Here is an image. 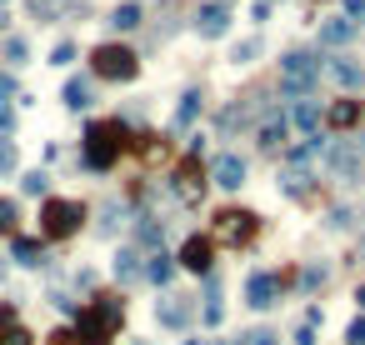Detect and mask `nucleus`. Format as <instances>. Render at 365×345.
<instances>
[{
    "label": "nucleus",
    "mask_w": 365,
    "mask_h": 345,
    "mask_svg": "<svg viewBox=\"0 0 365 345\" xmlns=\"http://www.w3.org/2000/svg\"><path fill=\"white\" fill-rule=\"evenodd\" d=\"M120 320H125V300L115 295H95L85 310H75V345H111L120 335Z\"/></svg>",
    "instance_id": "f257e3e1"
},
{
    "label": "nucleus",
    "mask_w": 365,
    "mask_h": 345,
    "mask_svg": "<svg viewBox=\"0 0 365 345\" xmlns=\"http://www.w3.org/2000/svg\"><path fill=\"white\" fill-rule=\"evenodd\" d=\"M125 145L131 140H125L120 120H91L85 125V140H80V160H85V170H111Z\"/></svg>",
    "instance_id": "f03ea898"
},
{
    "label": "nucleus",
    "mask_w": 365,
    "mask_h": 345,
    "mask_svg": "<svg viewBox=\"0 0 365 345\" xmlns=\"http://www.w3.org/2000/svg\"><path fill=\"white\" fill-rule=\"evenodd\" d=\"M91 75L95 80H135L140 75V55L120 40H105V46L91 50Z\"/></svg>",
    "instance_id": "7ed1b4c3"
},
{
    "label": "nucleus",
    "mask_w": 365,
    "mask_h": 345,
    "mask_svg": "<svg viewBox=\"0 0 365 345\" xmlns=\"http://www.w3.org/2000/svg\"><path fill=\"white\" fill-rule=\"evenodd\" d=\"M315 85H320V60L310 50H286L281 55V91L290 100H306Z\"/></svg>",
    "instance_id": "20e7f679"
},
{
    "label": "nucleus",
    "mask_w": 365,
    "mask_h": 345,
    "mask_svg": "<svg viewBox=\"0 0 365 345\" xmlns=\"http://www.w3.org/2000/svg\"><path fill=\"white\" fill-rule=\"evenodd\" d=\"M80 221H85V205L80 201L50 196L46 205H40V241H71V235L80 230Z\"/></svg>",
    "instance_id": "39448f33"
},
{
    "label": "nucleus",
    "mask_w": 365,
    "mask_h": 345,
    "mask_svg": "<svg viewBox=\"0 0 365 345\" xmlns=\"http://www.w3.org/2000/svg\"><path fill=\"white\" fill-rule=\"evenodd\" d=\"M255 230H261V215H255V210H221L216 215V235H221L225 245H235V250L250 245Z\"/></svg>",
    "instance_id": "423d86ee"
},
{
    "label": "nucleus",
    "mask_w": 365,
    "mask_h": 345,
    "mask_svg": "<svg viewBox=\"0 0 365 345\" xmlns=\"http://www.w3.org/2000/svg\"><path fill=\"white\" fill-rule=\"evenodd\" d=\"M290 286V275H275V270H255L245 280V306L255 310H270V306H281V290Z\"/></svg>",
    "instance_id": "0eeeda50"
},
{
    "label": "nucleus",
    "mask_w": 365,
    "mask_h": 345,
    "mask_svg": "<svg viewBox=\"0 0 365 345\" xmlns=\"http://www.w3.org/2000/svg\"><path fill=\"white\" fill-rule=\"evenodd\" d=\"M180 265L190 275H210L216 270V241H210V235H190V241L180 245Z\"/></svg>",
    "instance_id": "6e6552de"
},
{
    "label": "nucleus",
    "mask_w": 365,
    "mask_h": 345,
    "mask_svg": "<svg viewBox=\"0 0 365 345\" xmlns=\"http://www.w3.org/2000/svg\"><path fill=\"white\" fill-rule=\"evenodd\" d=\"M156 320L165 330H185L190 320H196V300L190 295H165V300H156Z\"/></svg>",
    "instance_id": "1a4fd4ad"
},
{
    "label": "nucleus",
    "mask_w": 365,
    "mask_h": 345,
    "mask_svg": "<svg viewBox=\"0 0 365 345\" xmlns=\"http://www.w3.org/2000/svg\"><path fill=\"white\" fill-rule=\"evenodd\" d=\"M210 180L221 190H241L245 185V156H235V150H221L216 160H210Z\"/></svg>",
    "instance_id": "9d476101"
},
{
    "label": "nucleus",
    "mask_w": 365,
    "mask_h": 345,
    "mask_svg": "<svg viewBox=\"0 0 365 345\" xmlns=\"http://www.w3.org/2000/svg\"><path fill=\"white\" fill-rule=\"evenodd\" d=\"M196 30L205 40H221L230 30V6H225V0H205V6L196 10Z\"/></svg>",
    "instance_id": "9b49d317"
},
{
    "label": "nucleus",
    "mask_w": 365,
    "mask_h": 345,
    "mask_svg": "<svg viewBox=\"0 0 365 345\" xmlns=\"http://www.w3.org/2000/svg\"><path fill=\"white\" fill-rule=\"evenodd\" d=\"M170 185H176V196H180V201L205 196V180H200V156H185V160H180V170L170 176Z\"/></svg>",
    "instance_id": "f8f14e48"
},
{
    "label": "nucleus",
    "mask_w": 365,
    "mask_h": 345,
    "mask_svg": "<svg viewBox=\"0 0 365 345\" xmlns=\"http://www.w3.org/2000/svg\"><path fill=\"white\" fill-rule=\"evenodd\" d=\"M10 261H15V265H30V270H46V265H50V250H46V241L15 235V241H10Z\"/></svg>",
    "instance_id": "ddd939ff"
},
{
    "label": "nucleus",
    "mask_w": 365,
    "mask_h": 345,
    "mask_svg": "<svg viewBox=\"0 0 365 345\" xmlns=\"http://www.w3.org/2000/svg\"><path fill=\"white\" fill-rule=\"evenodd\" d=\"M355 20H346V15H330V20H320V46H350L355 40Z\"/></svg>",
    "instance_id": "4468645a"
},
{
    "label": "nucleus",
    "mask_w": 365,
    "mask_h": 345,
    "mask_svg": "<svg viewBox=\"0 0 365 345\" xmlns=\"http://www.w3.org/2000/svg\"><path fill=\"white\" fill-rule=\"evenodd\" d=\"M290 125H295V131H306V136H320L326 115H320V105L306 95V100H295V111H290Z\"/></svg>",
    "instance_id": "2eb2a0df"
},
{
    "label": "nucleus",
    "mask_w": 365,
    "mask_h": 345,
    "mask_svg": "<svg viewBox=\"0 0 365 345\" xmlns=\"http://www.w3.org/2000/svg\"><path fill=\"white\" fill-rule=\"evenodd\" d=\"M286 140H290V115L270 111V115L261 120V145H265V150H275V145H286Z\"/></svg>",
    "instance_id": "dca6fc26"
},
{
    "label": "nucleus",
    "mask_w": 365,
    "mask_h": 345,
    "mask_svg": "<svg viewBox=\"0 0 365 345\" xmlns=\"http://www.w3.org/2000/svg\"><path fill=\"white\" fill-rule=\"evenodd\" d=\"M326 156V131L320 136H306V145H290V170H306L310 160Z\"/></svg>",
    "instance_id": "f3484780"
},
{
    "label": "nucleus",
    "mask_w": 365,
    "mask_h": 345,
    "mask_svg": "<svg viewBox=\"0 0 365 345\" xmlns=\"http://www.w3.org/2000/svg\"><path fill=\"white\" fill-rule=\"evenodd\" d=\"M140 275L150 280V286H170V280H176V261H170L165 250H156V255L145 261V270H140Z\"/></svg>",
    "instance_id": "a211bd4d"
},
{
    "label": "nucleus",
    "mask_w": 365,
    "mask_h": 345,
    "mask_svg": "<svg viewBox=\"0 0 365 345\" xmlns=\"http://www.w3.org/2000/svg\"><path fill=\"white\" fill-rule=\"evenodd\" d=\"M355 120H360V100H335L330 111H326V125H330V131H350Z\"/></svg>",
    "instance_id": "6ab92c4d"
},
{
    "label": "nucleus",
    "mask_w": 365,
    "mask_h": 345,
    "mask_svg": "<svg viewBox=\"0 0 365 345\" xmlns=\"http://www.w3.org/2000/svg\"><path fill=\"white\" fill-rule=\"evenodd\" d=\"M91 100H95V85L85 80V75H71L66 80V105H71V111H85Z\"/></svg>",
    "instance_id": "aec40b11"
},
{
    "label": "nucleus",
    "mask_w": 365,
    "mask_h": 345,
    "mask_svg": "<svg viewBox=\"0 0 365 345\" xmlns=\"http://www.w3.org/2000/svg\"><path fill=\"white\" fill-rule=\"evenodd\" d=\"M330 75H335L340 85H346V91H360V85H365V71L355 66V60H346V55L330 60Z\"/></svg>",
    "instance_id": "412c9836"
},
{
    "label": "nucleus",
    "mask_w": 365,
    "mask_h": 345,
    "mask_svg": "<svg viewBox=\"0 0 365 345\" xmlns=\"http://www.w3.org/2000/svg\"><path fill=\"white\" fill-rule=\"evenodd\" d=\"M221 315H225V300H221V280H216V275H205V326H221Z\"/></svg>",
    "instance_id": "4be33fe9"
},
{
    "label": "nucleus",
    "mask_w": 365,
    "mask_h": 345,
    "mask_svg": "<svg viewBox=\"0 0 365 345\" xmlns=\"http://www.w3.org/2000/svg\"><path fill=\"white\" fill-rule=\"evenodd\" d=\"M111 270H115V280H125V286H131V280H140V270H145V265H140V255L125 245V250L115 255V265H111Z\"/></svg>",
    "instance_id": "5701e85b"
},
{
    "label": "nucleus",
    "mask_w": 365,
    "mask_h": 345,
    "mask_svg": "<svg viewBox=\"0 0 365 345\" xmlns=\"http://www.w3.org/2000/svg\"><path fill=\"white\" fill-rule=\"evenodd\" d=\"M200 100H205L200 91H185V95H180V105H176V131H185V125L200 115Z\"/></svg>",
    "instance_id": "b1692460"
},
{
    "label": "nucleus",
    "mask_w": 365,
    "mask_h": 345,
    "mask_svg": "<svg viewBox=\"0 0 365 345\" xmlns=\"http://www.w3.org/2000/svg\"><path fill=\"white\" fill-rule=\"evenodd\" d=\"M135 26H140V6H131V0H125V6L111 10V30H135Z\"/></svg>",
    "instance_id": "393cba45"
},
{
    "label": "nucleus",
    "mask_w": 365,
    "mask_h": 345,
    "mask_svg": "<svg viewBox=\"0 0 365 345\" xmlns=\"http://www.w3.org/2000/svg\"><path fill=\"white\" fill-rule=\"evenodd\" d=\"M281 190H286V196H310V176H306V170H286V176H281Z\"/></svg>",
    "instance_id": "a878e982"
},
{
    "label": "nucleus",
    "mask_w": 365,
    "mask_h": 345,
    "mask_svg": "<svg viewBox=\"0 0 365 345\" xmlns=\"http://www.w3.org/2000/svg\"><path fill=\"white\" fill-rule=\"evenodd\" d=\"M20 190H26V196H46L50 176H46V170H26V176H20Z\"/></svg>",
    "instance_id": "bb28decb"
},
{
    "label": "nucleus",
    "mask_w": 365,
    "mask_h": 345,
    "mask_svg": "<svg viewBox=\"0 0 365 345\" xmlns=\"http://www.w3.org/2000/svg\"><path fill=\"white\" fill-rule=\"evenodd\" d=\"M235 345H281V335L265 330V326H255V330H241V335H235Z\"/></svg>",
    "instance_id": "cd10ccee"
},
{
    "label": "nucleus",
    "mask_w": 365,
    "mask_h": 345,
    "mask_svg": "<svg viewBox=\"0 0 365 345\" xmlns=\"http://www.w3.org/2000/svg\"><path fill=\"white\" fill-rule=\"evenodd\" d=\"M261 50H265V40L255 35V40H245V46H235V55H230V60H235V66H250V60L261 55Z\"/></svg>",
    "instance_id": "c85d7f7f"
},
{
    "label": "nucleus",
    "mask_w": 365,
    "mask_h": 345,
    "mask_svg": "<svg viewBox=\"0 0 365 345\" xmlns=\"http://www.w3.org/2000/svg\"><path fill=\"white\" fill-rule=\"evenodd\" d=\"M6 60H10V66H26V60H30V46H26L20 35H10V40H6Z\"/></svg>",
    "instance_id": "c756f323"
},
{
    "label": "nucleus",
    "mask_w": 365,
    "mask_h": 345,
    "mask_svg": "<svg viewBox=\"0 0 365 345\" xmlns=\"http://www.w3.org/2000/svg\"><path fill=\"white\" fill-rule=\"evenodd\" d=\"M15 221H20L15 201H0V235H10V241H15Z\"/></svg>",
    "instance_id": "7c9ffc66"
},
{
    "label": "nucleus",
    "mask_w": 365,
    "mask_h": 345,
    "mask_svg": "<svg viewBox=\"0 0 365 345\" xmlns=\"http://www.w3.org/2000/svg\"><path fill=\"white\" fill-rule=\"evenodd\" d=\"M30 15L40 20V26H50V20L60 15V6H55V0H30Z\"/></svg>",
    "instance_id": "2f4dec72"
},
{
    "label": "nucleus",
    "mask_w": 365,
    "mask_h": 345,
    "mask_svg": "<svg viewBox=\"0 0 365 345\" xmlns=\"http://www.w3.org/2000/svg\"><path fill=\"white\" fill-rule=\"evenodd\" d=\"M315 286H326V265H306L300 270V290H315Z\"/></svg>",
    "instance_id": "473e14b6"
},
{
    "label": "nucleus",
    "mask_w": 365,
    "mask_h": 345,
    "mask_svg": "<svg viewBox=\"0 0 365 345\" xmlns=\"http://www.w3.org/2000/svg\"><path fill=\"white\" fill-rule=\"evenodd\" d=\"M0 345H30V330L26 326H6L0 330Z\"/></svg>",
    "instance_id": "72a5a7b5"
},
{
    "label": "nucleus",
    "mask_w": 365,
    "mask_h": 345,
    "mask_svg": "<svg viewBox=\"0 0 365 345\" xmlns=\"http://www.w3.org/2000/svg\"><path fill=\"white\" fill-rule=\"evenodd\" d=\"M50 60H55V66H71V60H75V40H60V46L50 50Z\"/></svg>",
    "instance_id": "f704fd0d"
},
{
    "label": "nucleus",
    "mask_w": 365,
    "mask_h": 345,
    "mask_svg": "<svg viewBox=\"0 0 365 345\" xmlns=\"http://www.w3.org/2000/svg\"><path fill=\"white\" fill-rule=\"evenodd\" d=\"M346 345H365V315H355L346 326Z\"/></svg>",
    "instance_id": "c9c22d12"
},
{
    "label": "nucleus",
    "mask_w": 365,
    "mask_h": 345,
    "mask_svg": "<svg viewBox=\"0 0 365 345\" xmlns=\"http://www.w3.org/2000/svg\"><path fill=\"white\" fill-rule=\"evenodd\" d=\"M10 170H15V145L6 140V145H0V176H10Z\"/></svg>",
    "instance_id": "e433bc0d"
},
{
    "label": "nucleus",
    "mask_w": 365,
    "mask_h": 345,
    "mask_svg": "<svg viewBox=\"0 0 365 345\" xmlns=\"http://www.w3.org/2000/svg\"><path fill=\"white\" fill-rule=\"evenodd\" d=\"M326 225H330V230H346V225H350V210H346V205H335Z\"/></svg>",
    "instance_id": "4c0bfd02"
},
{
    "label": "nucleus",
    "mask_w": 365,
    "mask_h": 345,
    "mask_svg": "<svg viewBox=\"0 0 365 345\" xmlns=\"http://www.w3.org/2000/svg\"><path fill=\"white\" fill-rule=\"evenodd\" d=\"M20 91H15V75L10 71H0V100H15Z\"/></svg>",
    "instance_id": "58836bf2"
},
{
    "label": "nucleus",
    "mask_w": 365,
    "mask_h": 345,
    "mask_svg": "<svg viewBox=\"0 0 365 345\" xmlns=\"http://www.w3.org/2000/svg\"><path fill=\"white\" fill-rule=\"evenodd\" d=\"M340 6H346V20H355V26L365 20V0H340Z\"/></svg>",
    "instance_id": "ea45409f"
},
{
    "label": "nucleus",
    "mask_w": 365,
    "mask_h": 345,
    "mask_svg": "<svg viewBox=\"0 0 365 345\" xmlns=\"http://www.w3.org/2000/svg\"><path fill=\"white\" fill-rule=\"evenodd\" d=\"M15 131V111H10V105H0V136H10Z\"/></svg>",
    "instance_id": "a19ab883"
},
{
    "label": "nucleus",
    "mask_w": 365,
    "mask_h": 345,
    "mask_svg": "<svg viewBox=\"0 0 365 345\" xmlns=\"http://www.w3.org/2000/svg\"><path fill=\"white\" fill-rule=\"evenodd\" d=\"M295 345H315V326H300L295 330Z\"/></svg>",
    "instance_id": "79ce46f5"
},
{
    "label": "nucleus",
    "mask_w": 365,
    "mask_h": 345,
    "mask_svg": "<svg viewBox=\"0 0 365 345\" xmlns=\"http://www.w3.org/2000/svg\"><path fill=\"white\" fill-rule=\"evenodd\" d=\"M50 345H75V330H55V335H50Z\"/></svg>",
    "instance_id": "37998d69"
},
{
    "label": "nucleus",
    "mask_w": 365,
    "mask_h": 345,
    "mask_svg": "<svg viewBox=\"0 0 365 345\" xmlns=\"http://www.w3.org/2000/svg\"><path fill=\"white\" fill-rule=\"evenodd\" d=\"M185 345H221V340H185Z\"/></svg>",
    "instance_id": "c03bdc74"
},
{
    "label": "nucleus",
    "mask_w": 365,
    "mask_h": 345,
    "mask_svg": "<svg viewBox=\"0 0 365 345\" xmlns=\"http://www.w3.org/2000/svg\"><path fill=\"white\" fill-rule=\"evenodd\" d=\"M355 300H360V310H365V286H360V290H355Z\"/></svg>",
    "instance_id": "a18cd8bd"
},
{
    "label": "nucleus",
    "mask_w": 365,
    "mask_h": 345,
    "mask_svg": "<svg viewBox=\"0 0 365 345\" xmlns=\"http://www.w3.org/2000/svg\"><path fill=\"white\" fill-rule=\"evenodd\" d=\"M0 30H6V10H0Z\"/></svg>",
    "instance_id": "49530a36"
},
{
    "label": "nucleus",
    "mask_w": 365,
    "mask_h": 345,
    "mask_svg": "<svg viewBox=\"0 0 365 345\" xmlns=\"http://www.w3.org/2000/svg\"><path fill=\"white\" fill-rule=\"evenodd\" d=\"M360 255H365V241H360Z\"/></svg>",
    "instance_id": "de8ad7c7"
}]
</instances>
